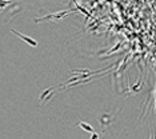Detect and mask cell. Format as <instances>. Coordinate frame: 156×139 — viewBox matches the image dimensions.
Instances as JSON below:
<instances>
[{"instance_id": "obj_2", "label": "cell", "mask_w": 156, "mask_h": 139, "mask_svg": "<svg viewBox=\"0 0 156 139\" xmlns=\"http://www.w3.org/2000/svg\"><path fill=\"white\" fill-rule=\"evenodd\" d=\"M76 124H77V126H79L80 128H83L84 131H87V133H91V134L94 133V128H92L91 124H88V123H86V122H77Z\"/></svg>"}, {"instance_id": "obj_1", "label": "cell", "mask_w": 156, "mask_h": 139, "mask_svg": "<svg viewBox=\"0 0 156 139\" xmlns=\"http://www.w3.org/2000/svg\"><path fill=\"white\" fill-rule=\"evenodd\" d=\"M11 32H12V34H15V35H16V36L19 38V39H22V40H24V42L27 43V44L32 46V47H37V42L35 40V39L30 38V36H27V35L22 34V32H17V31H15V30H11Z\"/></svg>"}, {"instance_id": "obj_3", "label": "cell", "mask_w": 156, "mask_h": 139, "mask_svg": "<svg viewBox=\"0 0 156 139\" xmlns=\"http://www.w3.org/2000/svg\"><path fill=\"white\" fill-rule=\"evenodd\" d=\"M73 4H75V5H76V8L79 9V11H81V12H83L84 15H87V17H91V13H88L87 11H86V8H83V7H80V5H79V4H77V3H76V2L73 3Z\"/></svg>"}, {"instance_id": "obj_4", "label": "cell", "mask_w": 156, "mask_h": 139, "mask_svg": "<svg viewBox=\"0 0 156 139\" xmlns=\"http://www.w3.org/2000/svg\"><path fill=\"white\" fill-rule=\"evenodd\" d=\"M91 139H99V134L92 133V134H91Z\"/></svg>"}]
</instances>
